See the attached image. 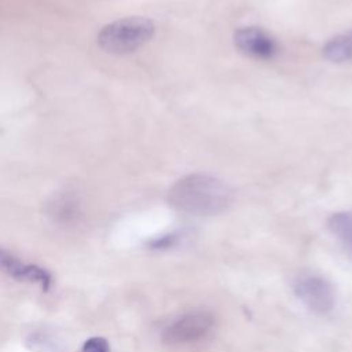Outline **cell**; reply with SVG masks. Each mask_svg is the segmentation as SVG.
<instances>
[{
    "mask_svg": "<svg viewBox=\"0 0 352 352\" xmlns=\"http://www.w3.org/2000/svg\"><path fill=\"white\" fill-rule=\"evenodd\" d=\"M179 242V234L172 232V234H166L161 238H157L154 241L150 242V248L151 249H168L173 245H176Z\"/></svg>",
    "mask_w": 352,
    "mask_h": 352,
    "instance_id": "9c48e42d",
    "label": "cell"
},
{
    "mask_svg": "<svg viewBox=\"0 0 352 352\" xmlns=\"http://www.w3.org/2000/svg\"><path fill=\"white\" fill-rule=\"evenodd\" d=\"M235 47L245 55L256 59H272L278 52L276 41L263 29L256 26H245L234 34Z\"/></svg>",
    "mask_w": 352,
    "mask_h": 352,
    "instance_id": "5b68a950",
    "label": "cell"
},
{
    "mask_svg": "<svg viewBox=\"0 0 352 352\" xmlns=\"http://www.w3.org/2000/svg\"><path fill=\"white\" fill-rule=\"evenodd\" d=\"M323 56L334 63L352 60V30L330 38L323 47Z\"/></svg>",
    "mask_w": 352,
    "mask_h": 352,
    "instance_id": "8992f818",
    "label": "cell"
},
{
    "mask_svg": "<svg viewBox=\"0 0 352 352\" xmlns=\"http://www.w3.org/2000/svg\"><path fill=\"white\" fill-rule=\"evenodd\" d=\"M154 23L143 16H129L106 25L98 34L99 45L110 54H129L146 44L154 34Z\"/></svg>",
    "mask_w": 352,
    "mask_h": 352,
    "instance_id": "7a4b0ae2",
    "label": "cell"
},
{
    "mask_svg": "<svg viewBox=\"0 0 352 352\" xmlns=\"http://www.w3.org/2000/svg\"><path fill=\"white\" fill-rule=\"evenodd\" d=\"M213 324L214 318L212 314L205 311L190 312L169 323L162 331V340L172 345L192 342L205 337Z\"/></svg>",
    "mask_w": 352,
    "mask_h": 352,
    "instance_id": "277c9868",
    "label": "cell"
},
{
    "mask_svg": "<svg viewBox=\"0 0 352 352\" xmlns=\"http://www.w3.org/2000/svg\"><path fill=\"white\" fill-rule=\"evenodd\" d=\"M329 230L345 245L352 254V210L337 212L329 219Z\"/></svg>",
    "mask_w": 352,
    "mask_h": 352,
    "instance_id": "52a82bcc",
    "label": "cell"
},
{
    "mask_svg": "<svg viewBox=\"0 0 352 352\" xmlns=\"http://www.w3.org/2000/svg\"><path fill=\"white\" fill-rule=\"evenodd\" d=\"M81 352H110V345L103 337H92L84 342Z\"/></svg>",
    "mask_w": 352,
    "mask_h": 352,
    "instance_id": "ba28073f",
    "label": "cell"
},
{
    "mask_svg": "<svg viewBox=\"0 0 352 352\" xmlns=\"http://www.w3.org/2000/svg\"><path fill=\"white\" fill-rule=\"evenodd\" d=\"M234 192L223 180L192 173L179 179L168 191V202L175 209L194 216H214L232 202Z\"/></svg>",
    "mask_w": 352,
    "mask_h": 352,
    "instance_id": "6da1fadb",
    "label": "cell"
},
{
    "mask_svg": "<svg viewBox=\"0 0 352 352\" xmlns=\"http://www.w3.org/2000/svg\"><path fill=\"white\" fill-rule=\"evenodd\" d=\"M296 296L315 314H329L336 305V293L331 283L315 274H302L294 283Z\"/></svg>",
    "mask_w": 352,
    "mask_h": 352,
    "instance_id": "3957f363",
    "label": "cell"
}]
</instances>
